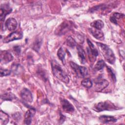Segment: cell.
Segmentation results:
<instances>
[{
    "label": "cell",
    "mask_w": 125,
    "mask_h": 125,
    "mask_svg": "<svg viewBox=\"0 0 125 125\" xmlns=\"http://www.w3.org/2000/svg\"><path fill=\"white\" fill-rule=\"evenodd\" d=\"M110 6L107 4H100L98 5H96L91 8L89 9V11L91 13L95 12L97 11H104L109 9Z\"/></svg>",
    "instance_id": "5bb4252c"
},
{
    "label": "cell",
    "mask_w": 125,
    "mask_h": 125,
    "mask_svg": "<svg viewBox=\"0 0 125 125\" xmlns=\"http://www.w3.org/2000/svg\"><path fill=\"white\" fill-rule=\"evenodd\" d=\"M99 121L104 123H115L117 121V119L114 117L107 115H102L99 117Z\"/></svg>",
    "instance_id": "e0dca14e"
},
{
    "label": "cell",
    "mask_w": 125,
    "mask_h": 125,
    "mask_svg": "<svg viewBox=\"0 0 125 125\" xmlns=\"http://www.w3.org/2000/svg\"><path fill=\"white\" fill-rule=\"evenodd\" d=\"M57 56H58V57L59 58V59L63 62V64H64L65 53L62 47H60L59 49L57 52Z\"/></svg>",
    "instance_id": "603a6c76"
},
{
    "label": "cell",
    "mask_w": 125,
    "mask_h": 125,
    "mask_svg": "<svg viewBox=\"0 0 125 125\" xmlns=\"http://www.w3.org/2000/svg\"><path fill=\"white\" fill-rule=\"evenodd\" d=\"M90 25L93 28H95L99 30H101L104 27V24L102 20H97L91 22Z\"/></svg>",
    "instance_id": "ffe728a7"
},
{
    "label": "cell",
    "mask_w": 125,
    "mask_h": 125,
    "mask_svg": "<svg viewBox=\"0 0 125 125\" xmlns=\"http://www.w3.org/2000/svg\"><path fill=\"white\" fill-rule=\"evenodd\" d=\"M104 65H105L104 62L103 60H100L95 65L94 69L96 70L99 71L100 70L102 69L104 67Z\"/></svg>",
    "instance_id": "484cf974"
},
{
    "label": "cell",
    "mask_w": 125,
    "mask_h": 125,
    "mask_svg": "<svg viewBox=\"0 0 125 125\" xmlns=\"http://www.w3.org/2000/svg\"><path fill=\"white\" fill-rule=\"evenodd\" d=\"M90 32L96 39L102 40L104 38V35L103 32L101 30L95 28H90L89 29Z\"/></svg>",
    "instance_id": "2e32d148"
},
{
    "label": "cell",
    "mask_w": 125,
    "mask_h": 125,
    "mask_svg": "<svg viewBox=\"0 0 125 125\" xmlns=\"http://www.w3.org/2000/svg\"><path fill=\"white\" fill-rule=\"evenodd\" d=\"M96 44L105 60L109 63L113 64L115 61V57L112 50L106 44L100 42H96Z\"/></svg>",
    "instance_id": "7a4b0ae2"
},
{
    "label": "cell",
    "mask_w": 125,
    "mask_h": 125,
    "mask_svg": "<svg viewBox=\"0 0 125 125\" xmlns=\"http://www.w3.org/2000/svg\"><path fill=\"white\" fill-rule=\"evenodd\" d=\"M13 56L7 51H1L0 52V62L3 63H7L12 61Z\"/></svg>",
    "instance_id": "30bf717a"
},
{
    "label": "cell",
    "mask_w": 125,
    "mask_h": 125,
    "mask_svg": "<svg viewBox=\"0 0 125 125\" xmlns=\"http://www.w3.org/2000/svg\"><path fill=\"white\" fill-rule=\"evenodd\" d=\"M9 120V117L7 114L4 112L2 110L0 111V125H6Z\"/></svg>",
    "instance_id": "ac0fdd59"
},
{
    "label": "cell",
    "mask_w": 125,
    "mask_h": 125,
    "mask_svg": "<svg viewBox=\"0 0 125 125\" xmlns=\"http://www.w3.org/2000/svg\"><path fill=\"white\" fill-rule=\"evenodd\" d=\"M22 36L23 33L21 31H14L5 37L3 40V42L8 43L15 40H20L22 38Z\"/></svg>",
    "instance_id": "8992f818"
},
{
    "label": "cell",
    "mask_w": 125,
    "mask_h": 125,
    "mask_svg": "<svg viewBox=\"0 0 125 125\" xmlns=\"http://www.w3.org/2000/svg\"><path fill=\"white\" fill-rule=\"evenodd\" d=\"M124 14H123L115 12V13H114L113 14V15L110 17V21L112 23L117 24V20L122 18L123 17H124Z\"/></svg>",
    "instance_id": "44dd1931"
},
{
    "label": "cell",
    "mask_w": 125,
    "mask_h": 125,
    "mask_svg": "<svg viewBox=\"0 0 125 125\" xmlns=\"http://www.w3.org/2000/svg\"><path fill=\"white\" fill-rule=\"evenodd\" d=\"M118 107L110 101L101 102L94 105L93 109L96 112H100L104 110H117Z\"/></svg>",
    "instance_id": "3957f363"
},
{
    "label": "cell",
    "mask_w": 125,
    "mask_h": 125,
    "mask_svg": "<svg viewBox=\"0 0 125 125\" xmlns=\"http://www.w3.org/2000/svg\"><path fill=\"white\" fill-rule=\"evenodd\" d=\"M70 64L78 77L84 78L87 75V70L86 67L80 66L72 62H70Z\"/></svg>",
    "instance_id": "5b68a950"
},
{
    "label": "cell",
    "mask_w": 125,
    "mask_h": 125,
    "mask_svg": "<svg viewBox=\"0 0 125 125\" xmlns=\"http://www.w3.org/2000/svg\"><path fill=\"white\" fill-rule=\"evenodd\" d=\"M12 11V9L7 4H1L0 6V18L1 21H3L6 16L10 14Z\"/></svg>",
    "instance_id": "ba28073f"
},
{
    "label": "cell",
    "mask_w": 125,
    "mask_h": 125,
    "mask_svg": "<svg viewBox=\"0 0 125 125\" xmlns=\"http://www.w3.org/2000/svg\"><path fill=\"white\" fill-rule=\"evenodd\" d=\"M36 112L34 108H30L28 109L25 113L24 115V124L26 125H30L31 123L32 118L34 116Z\"/></svg>",
    "instance_id": "4fadbf2b"
},
{
    "label": "cell",
    "mask_w": 125,
    "mask_h": 125,
    "mask_svg": "<svg viewBox=\"0 0 125 125\" xmlns=\"http://www.w3.org/2000/svg\"><path fill=\"white\" fill-rule=\"evenodd\" d=\"M107 68V72L109 74V75H110V77H111V79H112V80L113 81V82H115L116 81V76H115V75L114 74V73L113 72V70L111 68H110V67L107 66L106 67Z\"/></svg>",
    "instance_id": "83f0119b"
},
{
    "label": "cell",
    "mask_w": 125,
    "mask_h": 125,
    "mask_svg": "<svg viewBox=\"0 0 125 125\" xmlns=\"http://www.w3.org/2000/svg\"><path fill=\"white\" fill-rule=\"evenodd\" d=\"M0 77H3V76H6L9 75L11 72V71L10 70L8 69H2L1 68H0Z\"/></svg>",
    "instance_id": "f1b7e54d"
},
{
    "label": "cell",
    "mask_w": 125,
    "mask_h": 125,
    "mask_svg": "<svg viewBox=\"0 0 125 125\" xmlns=\"http://www.w3.org/2000/svg\"><path fill=\"white\" fill-rule=\"evenodd\" d=\"M51 67L54 75L57 79L65 83H68L69 80L68 76L56 61L51 62Z\"/></svg>",
    "instance_id": "6da1fadb"
},
{
    "label": "cell",
    "mask_w": 125,
    "mask_h": 125,
    "mask_svg": "<svg viewBox=\"0 0 125 125\" xmlns=\"http://www.w3.org/2000/svg\"><path fill=\"white\" fill-rule=\"evenodd\" d=\"M5 26L8 30L10 31H13L17 28L18 23L14 18H10L7 19L6 21Z\"/></svg>",
    "instance_id": "7c38bea8"
},
{
    "label": "cell",
    "mask_w": 125,
    "mask_h": 125,
    "mask_svg": "<svg viewBox=\"0 0 125 125\" xmlns=\"http://www.w3.org/2000/svg\"><path fill=\"white\" fill-rule=\"evenodd\" d=\"M14 51L18 53V54L20 53L21 52V49L19 46H15L14 47Z\"/></svg>",
    "instance_id": "f546056e"
},
{
    "label": "cell",
    "mask_w": 125,
    "mask_h": 125,
    "mask_svg": "<svg viewBox=\"0 0 125 125\" xmlns=\"http://www.w3.org/2000/svg\"><path fill=\"white\" fill-rule=\"evenodd\" d=\"M42 40L41 39H37L35 42L33 43V48L37 51H38V50H39L40 48V46L41 45V44H42Z\"/></svg>",
    "instance_id": "4316f807"
},
{
    "label": "cell",
    "mask_w": 125,
    "mask_h": 125,
    "mask_svg": "<svg viewBox=\"0 0 125 125\" xmlns=\"http://www.w3.org/2000/svg\"><path fill=\"white\" fill-rule=\"evenodd\" d=\"M71 28L72 23H71V22L68 21H65L57 28L55 31V33L57 35L61 36L70 30Z\"/></svg>",
    "instance_id": "277c9868"
},
{
    "label": "cell",
    "mask_w": 125,
    "mask_h": 125,
    "mask_svg": "<svg viewBox=\"0 0 125 125\" xmlns=\"http://www.w3.org/2000/svg\"><path fill=\"white\" fill-rule=\"evenodd\" d=\"M66 44L70 47L73 48L76 45V42L75 40L71 36H68L66 40Z\"/></svg>",
    "instance_id": "d4e9b609"
},
{
    "label": "cell",
    "mask_w": 125,
    "mask_h": 125,
    "mask_svg": "<svg viewBox=\"0 0 125 125\" xmlns=\"http://www.w3.org/2000/svg\"><path fill=\"white\" fill-rule=\"evenodd\" d=\"M16 98L15 95L11 92L5 93L1 95V99L4 101H12Z\"/></svg>",
    "instance_id": "7402d4cb"
},
{
    "label": "cell",
    "mask_w": 125,
    "mask_h": 125,
    "mask_svg": "<svg viewBox=\"0 0 125 125\" xmlns=\"http://www.w3.org/2000/svg\"><path fill=\"white\" fill-rule=\"evenodd\" d=\"M95 83L94 90L96 92H100L108 86L109 83L107 80L103 79L98 80L97 82H95Z\"/></svg>",
    "instance_id": "8fae6325"
},
{
    "label": "cell",
    "mask_w": 125,
    "mask_h": 125,
    "mask_svg": "<svg viewBox=\"0 0 125 125\" xmlns=\"http://www.w3.org/2000/svg\"><path fill=\"white\" fill-rule=\"evenodd\" d=\"M81 84L84 87L89 88L92 86V82L89 78H85L81 81Z\"/></svg>",
    "instance_id": "cb8c5ba5"
},
{
    "label": "cell",
    "mask_w": 125,
    "mask_h": 125,
    "mask_svg": "<svg viewBox=\"0 0 125 125\" xmlns=\"http://www.w3.org/2000/svg\"><path fill=\"white\" fill-rule=\"evenodd\" d=\"M21 97L22 101L26 104L33 101V96L30 91L27 88H23L21 92Z\"/></svg>",
    "instance_id": "52a82bcc"
},
{
    "label": "cell",
    "mask_w": 125,
    "mask_h": 125,
    "mask_svg": "<svg viewBox=\"0 0 125 125\" xmlns=\"http://www.w3.org/2000/svg\"><path fill=\"white\" fill-rule=\"evenodd\" d=\"M77 49L78 51V55L79 58V60L83 64H84L86 62V53L83 50V49L82 47L81 46L78 45L77 46Z\"/></svg>",
    "instance_id": "9a60e30c"
},
{
    "label": "cell",
    "mask_w": 125,
    "mask_h": 125,
    "mask_svg": "<svg viewBox=\"0 0 125 125\" xmlns=\"http://www.w3.org/2000/svg\"><path fill=\"white\" fill-rule=\"evenodd\" d=\"M87 42L88 45L89 46V50H90V51L91 54L95 57L98 56V54H99L98 51L97 49V48L95 47L94 44L92 43V42L88 39H87Z\"/></svg>",
    "instance_id": "d6986e66"
},
{
    "label": "cell",
    "mask_w": 125,
    "mask_h": 125,
    "mask_svg": "<svg viewBox=\"0 0 125 125\" xmlns=\"http://www.w3.org/2000/svg\"><path fill=\"white\" fill-rule=\"evenodd\" d=\"M61 103L62 108L65 112L70 113L74 111L75 108L74 106L68 100L62 99L61 101Z\"/></svg>",
    "instance_id": "9c48e42d"
}]
</instances>
